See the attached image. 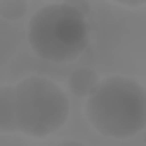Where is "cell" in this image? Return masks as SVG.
<instances>
[{
    "mask_svg": "<svg viewBox=\"0 0 146 146\" xmlns=\"http://www.w3.org/2000/svg\"><path fill=\"white\" fill-rule=\"evenodd\" d=\"M86 119L103 137L129 139L146 127V91L125 76H110L86 96Z\"/></svg>",
    "mask_w": 146,
    "mask_h": 146,
    "instance_id": "1",
    "label": "cell"
},
{
    "mask_svg": "<svg viewBox=\"0 0 146 146\" xmlns=\"http://www.w3.org/2000/svg\"><path fill=\"white\" fill-rule=\"evenodd\" d=\"M70 113V103L62 88L41 76H29L9 84L11 132L43 139L60 131Z\"/></svg>",
    "mask_w": 146,
    "mask_h": 146,
    "instance_id": "2",
    "label": "cell"
},
{
    "mask_svg": "<svg viewBox=\"0 0 146 146\" xmlns=\"http://www.w3.org/2000/svg\"><path fill=\"white\" fill-rule=\"evenodd\" d=\"M100 78L96 74V70H93L91 67H78L76 70L70 72V76L67 79V88L72 95L76 96H88L93 88L98 84Z\"/></svg>",
    "mask_w": 146,
    "mask_h": 146,
    "instance_id": "4",
    "label": "cell"
},
{
    "mask_svg": "<svg viewBox=\"0 0 146 146\" xmlns=\"http://www.w3.org/2000/svg\"><path fill=\"white\" fill-rule=\"evenodd\" d=\"M64 4H67V5H70L72 9L79 11V12L84 14L86 17H88L90 12H91V4H90V0H64Z\"/></svg>",
    "mask_w": 146,
    "mask_h": 146,
    "instance_id": "6",
    "label": "cell"
},
{
    "mask_svg": "<svg viewBox=\"0 0 146 146\" xmlns=\"http://www.w3.org/2000/svg\"><path fill=\"white\" fill-rule=\"evenodd\" d=\"M28 41L35 55L46 62H72L90 45L88 17L64 2L48 4L31 16Z\"/></svg>",
    "mask_w": 146,
    "mask_h": 146,
    "instance_id": "3",
    "label": "cell"
},
{
    "mask_svg": "<svg viewBox=\"0 0 146 146\" xmlns=\"http://www.w3.org/2000/svg\"><path fill=\"white\" fill-rule=\"evenodd\" d=\"M28 12V0H0V17L9 23H17Z\"/></svg>",
    "mask_w": 146,
    "mask_h": 146,
    "instance_id": "5",
    "label": "cell"
},
{
    "mask_svg": "<svg viewBox=\"0 0 146 146\" xmlns=\"http://www.w3.org/2000/svg\"><path fill=\"white\" fill-rule=\"evenodd\" d=\"M112 2L124 5V7H129V9H139L146 4V0H112Z\"/></svg>",
    "mask_w": 146,
    "mask_h": 146,
    "instance_id": "7",
    "label": "cell"
}]
</instances>
